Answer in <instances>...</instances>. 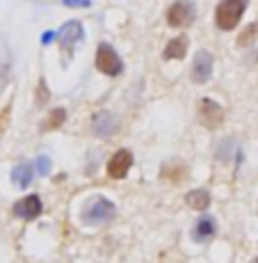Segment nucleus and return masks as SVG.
<instances>
[{
	"instance_id": "1",
	"label": "nucleus",
	"mask_w": 258,
	"mask_h": 263,
	"mask_svg": "<svg viewBox=\"0 0 258 263\" xmlns=\"http://www.w3.org/2000/svg\"><path fill=\"white\" fill-rule=\"evenodd\" d=\"M245 9H247V0H222L215 9V25L229 32L240 23Z\"/></svg>"
},
{
	"instance_id": "2",
	"label": "nucleus",
	"mask_w": 258,
	"mask_h": 263,
	"mask_svg": "<svg viewBox=\"0 0 258 263\" xmlns=\"http://www.w3.org/2000/svg\"><path fill=\"white\" fill-rule=\"evenodd\" d=\"M96 69L105 76H119L124 71V62L110 44H101L96 50Z\"/></svg>"
},
{
	"instance_id": "3",
	"label": "nucleus",
	"mask_w": 258,
	"mask_h": 263,
	"mask_svg": "<svg viewBox=\"0 0 258 263\" xmlns=\"http://www.w3.org/2000/svg\"><path fill=\"white\" fill-rule=\"evenodd\" d=\"M112 215H114V204L110 199H105V197H98V199H94V204L83 213V222L85 224L98 227V224H105Z\"/></svg>"
},
{
	"instance_id": "4",
	"label": "nucleus",
	"mask_w": 258,
	"mask_h": 263,
	"mask_svg": "<svg viewBox=\"0 0 258 263\" xmlns=\"http://www.w3.org/2000/svg\"><path fill=\"white\" fill-rule=\"evenodd\" d=\"M194 21V5L190 0H176L169 9H167V23L171 28H188Z\"/></svg>"
},
{
	"instance_id": "5",
	"label": "nucleus",
	"mask_w": 258,
	"mask_h": 263,
	"mask_svg": "<svg viewBox=\"0 0 258 263\" xmlns=\"http://www.w3.org/2000/svg\"><path fill=\"white\" fill-rule=\"evenodd\" d=\"M199 121L206 128H217L224 121V108L212 99H201L199 101Z\"/></svg>"
},
{
	"instance_id": "6",
	"label": "nucleus",
	"mask_w": 258,
	"mask_h": 263,
	"mask_svg": "<svg viewBox=\"0 0 258 263\" xmlns=\"http://www.w3.org/2000/svg\"><path fill=\"white\" fill-rule=\"evenodd\" d=\"M119 128V121L110 110H101L92 117V133L96 138H112Z\"/></svg>"
},
{
	"instance_id": "7",
	"label": "nucleus",
	"mask_w": 258,
	"mask_h": 263,
	"mask_svg": "<svg viewBox=\"0 0 258 263\" xmlns=\"http://www.w3.org/2000/svg\"><path fill=\"white\" fill-rule=\"evenodd\" d=\"M80 39H83V25H80V21H69V23H64L62 28H59V32H57L59 48H62L67 55L73 53L75 44H78Z\"/></svg>"
},
{
	"instance_id": "8",
	"label": "nucleus",
	"mask_w": 258,
	"mask_h": 263,
	"mask_svg": "<svg viewBox=\"0 0 258 263\" xmlns=\"http://www.w3.org/2000/svg\"><path fill=\"white\" fill-rule=\"evenodd\" d=\"M212 64H215V60H212V55L208 50H199L194 55V62H192V80L196 85L208 83L212 76Z\"/></svg>"
},
{
	"instance_id": "9",
	"label": "nucleus",
	"mask_w": 258,
	"mask_h": 263,
	"mask_svg": "<svg viewBox=\"0 0 258 263\" xmlns=\"http://www.w3.org/2000/svg\"><path fill=\"white\" fill-rule=\"evenodd\" d=\"M130 167H133V154H130L128 149H119L108 163V176L119 181L128 174Z\"/></svg>"
},
{
	"instance_id": "10",
	"label": "nucleus",
	"mask_w": 258,
	"mask_h": 263,
	"mask_svg": "<svg viewBox=\"0 0 258 263\" xmlns=\"http://www.w3.org/2000/svg\"><path fill=\"white\" fill-rule=\"evenodd\" d=\"M42 199H39V195H28L23 197L21 201H16L14 204V215L21 217V220H37L39 215H42Z\"/></svg>"
},
{
	"instance_id": "11",
	"label": "nucleus",
	"mask_w": 258,
	"mask_h": 263,
	"mask_svg": "<svg viewBox=\"0 0 258 263\" xmlns=\"http://www.w3.org/2000/svg\"><path fill=\"white\" fill-rule=\"evenodd\" d=\"M188 46H190V39L185 37V34H181V37H174L165 46L163 58L165 60H183L185 53H188Z\"/></svg>"
},
{
	"instance_id": "12",
	"label": "nucleus",
	"mask_w": 258,
	"mask_h": 263,
	"mask_svg": "<svg viewBox=\"0 0 258 263\" xmlns=\"http://www.w3.org/2000/svg\"><path fill=\"white\" fill-rule=\"evenodd\" d=\"M212 236H215V220H212V217H201L194 224V229H192V238L196 242H206V240H210Z\"/></svg>"
},
{
	"instance_id": "13",
	"label": "nucleus",
	"mask_w": 258,
	"mask_h": 263,
	"mask_svg": "<svg viewBox=\"0 0 258 263\" xmlns=\"http://www.w3.org/2000/svg\"><path fill=\"white\" fill-rule=\"evenodd\" d=\"M185 204L194 211H206L210 206V192L208 190H190L185 195Z\"/></svg>"
},
{
	"instance_id": "14",
	"label": "nucleus",
	"mask_w": 258,
	"mask_h": 263,
	"mask_svg": "<svg viewBox=\"0 0 258 263\" xmlns=\"http://www.w3.org/2000/svg\"><path fill=\"white\" fill-rule=\"evenodd\" d=\"M32 179H34V167L32 165L21 163V165H16V167L12 170V181L18 185V188H28V185L32 183Z\"/></svg>"
},
{
	"instance_id": "15",
	"label": "nucleus",
	"mask_w": 258,
	"mask_h": 263,
	"mask_svg": "<svg viewBox=\"0 0 258 263\" xmlns=\"http://www.w3.org/2000/svg\"><path fill=\"white\" fill-rule=\"evenodd\" d=\"M256 37H258V21L256 23H249L240 34H237V46H240V48L251 46V44L256 42Z\"/></svg>"
},
{
	"instance_id": "16",
	"label": "nucleus",
	"mask_w": 258,
	"mask_h": 263,
	"mask_svg": "<svg viewBox=\"0 0 258 263\" xmlns=\"http://www.w3.org/2000/svg\"><path fill=\"white\" fill-rule=\"evenodd\" d=\"M67 121V110L64 108H55L53 112L48 115V119L44 121V130H53V128H59V126Z\"/></svg>"
},
{
	"instance_id": "17",
	"label": "nucleus",
	"mask_w": 258,
	"mask_h": 263,
	"mask_svg": "<svg viewBox=\"0 0 258 263\" xmlns=\"http://www.w3.org/2000/svg\"><path fill=\"white\" fill-rule=\"evenodd\" d=\"M50 172V158L48 156H39L37 158V174L39 176H46Z\"/></svg>"
},
{
	"instance_id": "18",
	"label": "nucleus",
	"mask_w": 258,
	"mask_h": 263,
	"mask_svg": "<svg viewBox=\"0 0 258 263\" xmlns=\"http://www.w3.org/2000/svg\"><path fill=\"white\" fill-rule=\"evenodd\" d=\"M37 89H39V94H37V103H39V105H44V103L48 101V96H50V94H48V87H46V80H44V78L39 80V87H37Z\"/></svg>"
},
{
	"instance_id": "19",
	"label": "nucleus",
	"mask_w": 258,
	"mask_h": 263,
	"mask_svg": "<svg viewBox=\"0 0 258 263\" xmlns=\"http://www.w3.org/2000/svg\"><path fill=\"white\" fill-rule=\"evenodd\" d=\"M62 5H67V7H92V0H62Z\"/></svg>"
},
{
	"instance_id": "20",
	"label": "nucleus",
	"mask_w": 258,
	"mask_h": 263,
	"mask_svg": "<svg viewBox=\"0 0 258 263\" xmlns=\"http://www.w3.org/2000/svg\"><path fill=\"white\" fill-rule=\"evenodd\" d=\"M53 39H57V32H46V34L42 37V42H44V44H50Z\"/></svg>"
},
{
	"instance_id": "21",
	"label": "nucleus",
	"mask_w": 258,
	"mask_h": 263,
	"mask_svg": "<svg viewBox=\"0 0 258 263\" xmlns=\"http://www.w3.org/2000/svg\"><path fill=\"white\" fill-rule=\"evenodd\" d=\"M256 263H258V259H256Z\"/></svg>"
}]
</instances>
